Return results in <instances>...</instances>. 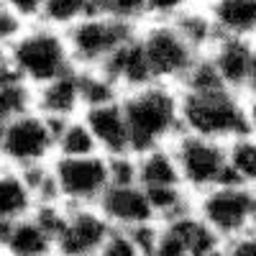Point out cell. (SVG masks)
<instances>
[{"label":"cell","instance_id":"cell-32","mask_svg":"<svg viewBox=\"0 0 256 256\" xmlns=\"http://www.w3.org/2000/svg\"><path fill=\"white\" fill-rule=\"evenodd\" d=\"M223 251L226 256H256V233L248 230L244 236L223 244Z\"/></svg>","mask_w":256,"mask_h":256},{"label":"cell","instance_id":"cell-37","mask_svg":"<svg viewBox=\"0 0 256 256\" xmlns=\"http://www.w3.org/2000/svg\"><path fill=\"white\" fill-rule=\"evenodd\" d=\"M251 230L256 233V192H254V216H251Z\"/></svg>","mask_w":256,"mask_h":256},{"label":"cell","instance_id":"cell-38","mask_svg":"<svg viewBox=\"0 0 256 256\" xmlns=\"http://www.w3.org/2000/svg\"><path fill=\"white\" fill-rule=\"evenodd\" d=\"M0 256H6V251H3V244H0Z\"/></svg>","mask_w":256,"mask_h":256},{"label":"cell","instance_id":"cell-4","mask_svg":"<svg viewBox=\"0 0 256 256\" xmlns=\"http://www.w3.org/2000/svg\"><path fill=\"white\" fill-rule=\"evenodd\" d=\"M192 212L220 244H228L251 230L254 190L236 182H220L192 198Z\"/></svg>","mask_w":256,"mask_h":256},{"label":"cell","instance_id":"cell-12","mask_svg":"<svg viewBox=\"0 0 256 256\" xmlns=\"http://www.w3.org/2000/svg\"><path fill=\"white\" fill-rule=\"evenodd\" d=\"M110 228L134 230L148 223H156L148 195L141 184H108L95 205Z\"/></svg>","mask_w":256,"mask_h":256},{"label":"cell","instance_id":"cell-22","mask_svg":"<svg viewBox=\"0 0 256 256\" xmlns=\"http://www.w3.org/2000/svg\"><path fill=\"white\" fill-rule=\"evenodd\" d=\"M36 90L26 80H20L10 67L0 74V128L34 110Z\"/></svg>","mask_w":256,"mask_h":256},{"label":"cell","instance_id":"cell-39","mask_svg":"<svg viewBox=\"0 0 256 256\" xmlns=\"http://www.w3.org/2000/svg\"><path fill=\"white\" fill-rule=\"evenodd\" d=\"M200 3H202V0H200Z\"/></svg>","mask_w":256,"mask_h":256},{"label":"cell","instance_id":"cell-36","mask_svg":"<svg viewBox=\"0 0 256 256\" xmlns=\"http://www.w3.org/2000/svg\"><path fill=\"white\" fill-rule=\"evenodd\" d=\"M200 256H226V251H223V246H218V248H212L208 254H200Z\"/></svg>","mask_w":256,"mask_h":256},{"label":"cell","instance_id":"cell-15","mask_svg":"<svg viewBox=\"0 0 256 256\" xmlns=\"http://www.w3.org/2000/svg\"><path fill=\"white\" fill-rule=\"evenodd\" d=\"M100 70L110 77V82L120 90V95L154 82L152 70H148L146 56H144V49L138 44V28L131 38L123 41V44L108 56V62H105Z\"/></svg>","mask_w":256,"mask_h":256},{"label":"cell","instance_id":"cell-27","mask_svg":"<svg viewBox=\"0 0 256 256\" xmlns=\"http://www.w3.org/2000/svg\"><path fill=\"white\" fill-rule=\"evenodd\" d=\"M92 16H113L126 24L141 26L144 20V0H90Z\"/></svg>","mask_w":256,"mask_h":256},{"label":"cell","instance_id":"cell-10","mask_svg":"<svg viewBox=\"0 0 256 256\" xmlns=\"http://www.w3.org/2000/svg\"><path fill=\"white\" fill-rule=\"evenodd\" d=\"M110 233V226L92 208H67L54 236V256H98Z\"/></svg>","mask_w":256,"mask_h":256},{"label":"cell","instance_id":"cell-13","mask_svg":"<svg viewBox=\"0 0 256 256\" xmlns=\"http://www.w3.org/2000/svg\"><path fill=\"white\" fill-rule=\"evenodd\" d=\"M82 120L90 128V134L98 144V152L102 156H123L131 154V138H128V126L120 108V100L84 108Z\"/></svg>","mask_w":256,"mask_h":256},{"label":"cell","instance_id":"cell-16","mask_svg":"<svg viewBox=\"0 0 256 256\" xmlns=\"http://www.w3.org/2000/svg\"><path fill=\"white\" fill-rule=\"evenodd\" d=\"M34 110L41 113L44 118H49V120H54V123L82 116V95H80L77 70L36 88Z\"/></svg>","mask_w":256,"mask_h":256},{"label":"cell","instance_id":"cell-31","mask_svg":"<svg viewBox=\"0 0 256 256\" xmlns=\"http://www.w3.org/2000/svg\"><path fill=\"white\" fill-rule=\"evenodd\" d=\"M0 3L8 6L10 10H16L24 20H28V24H36L46 0H0Z\"/></svg>","mask_w":256,"mask_h":256},{"label":"cell","instance_id":"cell-35","mask_svg":"<svg viewBox=\"0 0 256 256\" xmlns=\"http://www.w3.org/2000/svg\"><path fill=\"white\" fill-rule=\"evenodd\" d=\"M8 67H10V62H8V49L0 46V74H3Z\"/></svg>","mask_w":256,"mask_h":256},{"label":"cell","instance_id":"cell-28","mask_svg":"<svg viewBox=\"0 0 256 256\" xmlns=\"http://www.w3.org/2000/svg\"><path fill=\"white\" fill-rule=\"evenodd\" d=\"M198 0H144V20L141 24H172Z\"/></svg>","mask_w":256,"mask_h":256},{"label":"cell","instance_id":"cell-7","mask_svg":"<svg viewBox=\"0 0 256 256\" xmlns=\"http://www.w3.org/2000/svg\"><path fill=\"white\" fill-rule=\"evenodd\" d=\"M138 26L113 16H88L64 31L74 70H100L108 56L136 34Z\"/></svg>","mask_w":256,"mask_h":256},{"label":"cell","instance_id":"cell-5","mask_svg":"<svg viewBox=\"0 0 256 256\" xmlns=\"http://www.w3.org/2000/svg\"><path fill=\"white\" fill-rule=\"evenodd\" d=\"M54 159V120L31 110L0 128V166L31 169Z\"/></svg>","mask_w":256,"mask_h":256},{"label":"cell","instance_id":"cell-18","mask_svg":"<svg viewBox=\"0 0 256 256\" xmlns=\"http://www.w3.org/2000/svg\"><path fill=\"white\" fill-rule=\"evenodd\" d=\"M0 244H3L6 256H52L54 254L52 233L34 218V212L28 218H20L10 226L0 228Z\"/></svg>","mask_w":256,"mask_h":256},{"label":"cell","instance_id":"cell-21","mask_svg":"<svg viewBox=\"0 0 256 256\" xmlns=\"http://www.w3.org/2000/svg\"><path fill=\"white\" fill-rule=\"evenodd\" d=\"M172 24L182 34V38L198 54H208L210 46L220 38L216 24H212V18L208 16V10H205V6L200 3V0H198V3H192L187 10H182Z\"/></svg>","mask_w":256,"mask_h":256},{"label":"cell","instance_id":"cell-24","mask_svg":"<svg viewBox=\"0 0 256 256\" xmlns=\"http://www.w3.org/2000/svg\"><path fill=\"white\" fill-rule=\"evenodd\" d=\"M228 182L244 184L256 192V136L244 134L226 144Z\"/></svg>","mask_w":256,"mask_h":256},{"label":"cell","instance_id":"cell-30","mask_svg":"<svg viewBox=\"0 0 256 256\" xmlns=\"http://www.w3.org/2000/svg\"><path fill=\"white\" fill-rule=\"evenodd\" d=\"M28 26H31L28 20H24L16 10H10L8 6L0 3V46H6V49L13 46L18 41V36L24 34Z\"/></svg>","mask_w":256,"mask_h":256},{"label":"cell","instance_id":"cell-20","mask_svg":"<svg viewBox=\"0 0 256 256\" xmlns=\"http://www.w3.org/2000/svg\"><path fill=\"white\" fill-rule=\"evenodd\" d=\"M136 182L144 190H156V187H182L180 169L172 156L169 146L148 148V152L136 154Z\"/></svg>","mask_w":256,"mask_h":256},{"label":"cell","instance_id":"cell-19","mask_svg":"<svg viewBox=\"0 0 256 256\" xmlns=\"http://www.w3.org/2000/svg\"><path fill=\"white\" fill-rule=\"evenodd\" d=\"M36 208V200L26 184L20 169L0 166V228L20 218H28Z\"/></svg>","mask_w":256,"mask_h":256},{"label":"cell","instance_id":"cell-23","mask_svg":"<svg viewBox=\"0 0 256 256\" xmlns=\"http://www.w3.org/2000/svg\"><path fill=\"white\" fill-rule=\"evenodd\" d=\"M92 154L100 152L82 116L54 123V156L77 159V156H92Z\"/></svg>","mask_w":256,"mask_h":256},{"label":"cell","instance_id":"cell-25","mask_svg":"<svg viewBox=\"0 0 256 256\" xmlns=\"http://www.w3.org/2000/svg\"><path fill=\"white\" fill-rule=\"evenodd\" d=\"M92 16L90 0H46L36 24L52 26L56 31H70L77 20Z\"/></svg>","mask_w":256,"mask_h":256},{"label":"cell","instance_id":"cell-1","mask_svg":"<svg viewBox=\"0 0 256 256\" xmlns=\"http://www.w3.org/2000/svg\"><path fill=\"white\" fill-rule=\"evenodd\" d=\"M120 108L131 138V154L169 146L182 134L180 90L174 84L152 82L120 95Z\"/></svg>","mask_w":256,"mask_h":256},{"label":"cell","instance_id":"cell-11","mask_svg":"<svg viewBox=\"0 0 256 256\" xmlns=\"http://www.w3.org/2000/svg\"><path fill=\"white\" fill-rule=\"evenodd\" d=\"M218 246H223V244L190 210L184 216L159 223L156 241H154L148 256H200V254H208Z\"/></svg>","mask_w":256,"mask_h":256},{"label":"cell","instance_id":"cell-3","mask_svg":"<svg viewBox=\"0 0 256 256\" xmlns=\"http://www.w3.org/2000/svg\"><path fill=\"white\" fill-rule=\"evenodd\" d=\"M8 62L10 70L34 90L74 70L64 31L44 24H31L16 44L8 46Z\"/></svg>","mask_w":256,"mask_h":256},{"label":"cell","instance_id":"cell-17","mask_svg":"<svg viewBox=\"0 0 256 256\" xmlns=\"http://www.w3.org/2000/svg\"><path fill=\"white\" fill-rule=\"evenodd\" d=\"M220 36L256 41V0H202Z\"/></svg>","mask_w":256,"mask_h":256},{"label":"cell","instance_id":"cell-26","mask_svg":"<svg viewBox=\"0 0 256 256\" xmlns=\"http://www.w3.org/2000/svg\"><path fill=\"white\" fill-rule=\"evenodd\" d=\"M80 80V95H82V110L95 108V105H105L120 100V90L110 82V77L102 70H77Z\"/></svg>","mask_w":256,"mask_h":256},{"label":"cell","instance_id":"cell-29","mask_svg":"<svg viewBox=\"0 0 256 256\" xmlns=\"http://www.w3.org/2000/svg\"><path fill=\"white\" fill-rule=\"evenodd\" d=\"M98 256H144V251L138 248V244L134 241L131 230H120V228H110L108 238L100 246Z\"/></svg>","mask_w":256,"mask_h":256},{"label":"cell","instance_id":"cell-8","mask_svg":"<svg viewBox=\"0 0 256 256\" xmlns=\"http://www.w3.org/2000/svg\"><path fill=\"white\" fill-rule=\"evenodd\" d=\"M52 177L56 198L64 208H92L110 184L108 156H77V159H52Z\"/></svg>","mask_w":256,"mask_h":256},{"label":"cell","instance_id":"cell-40","mask_svg":"<svg viewBox=\"0 0 256 256\" xmlns=\"http://www.w3.org/2000/svg\"><path fill=\"white\" fill-rule=\"evenodd\" d=\"M52 256H54V254H52Z\"/></svg>","mask_w":256,"mask_h":256},{"label":"cell","instance_id":"cell-9","mask_svg":"<svg viewBox=\"0 0 256 256\" xmlns=\"http://www.w3.org/2000/svg\"><path fill=\"white\" fill-rule=\"evenodd\" d=\"M138 44L144 49L146 64L152 70L154 82L162 84H180L200 54L192 49L174 24H141L138 26Z\"/></svg>","mask_w":256,"mask_h":256},{"label":"cell","instance_id":"cell-14","mask_svg":"<svg viewBox=\"0 0 256 256\" xmlns=\"http://www.w3.org/2000/svg\"><path fill=\"white\" fill-rule=\"evenodd\" d=\"M251 49H254V41L233 38V36H220L210 46V52L205 56L216 67L223 88L244 95L246 80H248V67H251Z\"/></svg>","mask_w":256,"mask_h":256},{"label":"cell","instance_id":"cell-33","mask_svg":"<svg viewBox=\"0 0 256 256\" xmlns=\"http://www.w3.org/2000/svg\"><path fill=\"white\" fill-rule=\"evenodd\" d=\"M244 98H256V41H254V49H251V67H248V80H246Z\"/></svg>","mask_w":256,"mask_h":256},{"label":"cell","instance_id":"cell-2","mask_svg":"<svg viewBox=\"0 0 256 256\" xmlns=\"http://www.w3.org/2000/svg\"><path fill=\"white\" fill-rule=\"evenodd\" d=\"M182 131L228 144L248 134L246 98L228 88L208 92H180Z\"/></svg>","mask_w":256,"mask_h":256},{"label":"cell","instance_id":"cell-6","mask_svg":"<svg viewBox=\"0 0 256 256\" xmlns=\"http://www.w3.org/2000/svg\"><path fill=\"white\" fill-rule=\"evenodd\" d=\"M169 148H172V156L177 162L182 187L192 198L220 182H228L226 144L182 131L169 144Z\"/></svg>","mask_w":256,"mask_h":256},{"label":"cell","instance_id":"cell-34","mask_svg":"<svg viewBox=\"0 0 256 256\" xmlns=\"http://www.w3.org/2000/svg\"><path fill=\"white\" fill-rule=\"evenodd\" d=\"M246 120H248V134L256 136V98H246Z\"/></svg>","mask_w":256,"mask_h":256}]
</instances>
